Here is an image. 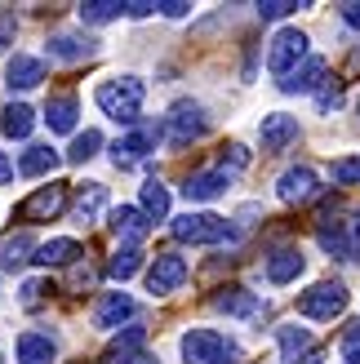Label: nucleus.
Masks as SVG:
<instances>
[{
	"label": "nucleus",
	"mask_w": 360,
	"mask_h": 364,
	"mask_svg": "<svg viewBox=\"0 0 360 364\" xmlns=\"http://www.w3.org/2000/svg\"><path fill=\"white\" fill-rule=\"evenodd\" d=\"M18 169H23L27 178H45V173L58 169V151H53V147H41V142H36V147H27V151H23Z\"/></svg>",
	"instance_id": "25"
},
{
	"label": "nucleus",
	"mask_w": 360,
	"mask_h": 364,
	"mask_svg": "<svg viewBox=\"0 0 360 364\" xmlns=\"http://www.w3.org/2000/svg\"><path fill=\"white\" fill-rule=\"evenodd\" d=\"M58 347H53L49 333H23L18 338V364H53Z\"/></svg>",
	"instance_id": "19"
},
{
	"label": "nucleus",
	"mask_w": 360,
	"mask_h": 364,
	"mask_svg": "<svg viewBox=\"0 0 360 364\" xmlns=\"http://www.w3.org/2000/svg\"><path fill=\"white\" fill-rule=\"evenodd\" d=\"M5 45H14V14L0 9V49H5Z\"/></svg>",
	"instance_id": "39"
},
{
	"label": "nucleus",
	"mask_w": 360,
	"mask_h": 364,
	"mask_svg": "<svg viewBox=\"0 0 360 364\" xmlns=\"http://www.w3.org/2000/svg\"><path fill=\"white\" fill-rule=\"evenodd\" d=\"M351 231V258H360V213H356V223H347Z\"/></svg>",
	"instance_id": "44"
},
{
	"label": "nucleus",
	"mask_w": 360,
	"mask_h": 364,
	"mask_svg": "<svg viewBox=\"0 0 360 364\" xmlns=\"http://www.w3.org/2000/svg\"><path fill=\"white\" fill-rule=\"evenodd\" d=\"M116 364H160V360L147 351H134V355H116Z\"/></svg>",
	"instance_id": "42"
},
{
	"label": "nucleus",
	"mask_w": 360,
	"mask_h": 364,
	"mask_svg": "<svg viewBox=\"0 0 360 364\" xmlns=\"http://www.w3.org/2000/svg\"><path fill=\"white\" fill-rule=\"evenodd\" d=\"M120 14H125L120 0H89V5H80V23H112Z\"/></svg>",
	"instance_id": "30"
},
{
	"label": "nucleus",
	"mask_w": 360,
	"mask_h": 364,
	"mask_svg": "<svg viewBox=\"0 0 360 364\" xmlns=\"http://www.w3.org/2000/svg\"><path fill=\"white\" fill-rule=\"evenodd\" d=\"M142 98H147V85L138 76H116V80H102L94 89V102L102 107V116H112L116 124H138Z\"/></svg>",
	"instance_id": "1"
},
{
	"label": "nucleus",
	"mask_w": 360,
	"mask_h": 364,
	"mask_svg": "<svg viewBox=\"0 0 360 364\" xmlns=\"http://www.w3.org/2000/svg\"><path fill=\"white\" fill-rule=\"evenodd\" d=\"M31 124H36V116H31V107H27V102H9L5 112H0V129H5L9 138H27V134H31Z\"/></svg>",
	"instance_id": "26"
},
{
	"label": "nucleus",
	"mask_w": 360,
	"mask_h": 364,
	"mask_svg": "<svg viewBox=\"0 0 360 364\" xmlns=\"http://www.w3.org/2000/svg\"><path fill=\"white\" fill-rule=\"evenodd\" d=\"M316 240L325 253H334V258H351V231L347 223H334V218H320V231H316Z\"/></svg>",
	"instance_id": "21"
},
{
	"label": "nucleus",
	"mask_w": 360,
	"mask_h": 364,
	"mask_svg": "<svg viewBox=\"0 0 360 364\" xmlns=\"http://www.w3.org/2000/svg\"><path fill=\"white\" fill-rule=\"evenodd\" d=\"M98 147H102V134L98 129H85V134H76V142H71L67 160H71V165H85L89 156H98Z\"/></svg>",
	"instance_id": "32"
},
{
	"label": "nucleus",
	"mask_w": 360,
	"mask_h": 364,
	"mask_svg": "<svg viewBox=\"0 0 360 364\" xmlns=\"http://www.w3.org/2000/svg\"><path fill=\"white\" fill-rule=\"evenodd\" d=\"M49 53L76 63V58H89V53H94V41H89V36H76V31H58V36H49Z\"/></svg>",
	"instance_id": "24"
},
{
	"label": "nucleus",
	"mask_w": 360,
	"mask_h": 364,
	"mask_svg": "<svg viewBox=\"0 0 360 364\" xmlns=\"http://www.w3.org/2000/svg\"><path fill=\"white\" fill-rule=\"evenodd\" d=\"M102 205H107V187H102V182H85L80 196H76V218L89 223V218L102 213Z\"/></svg>",
	"instance_id": "28"
},
{
	"label": "nucleus",
	"mask_w": 360,
	"mask_h": 364,
	"mask_svg": "<svg viewBox=\"0 0 360 364\" xmlns=\"http://www.w3.org/2000/svg\"><path fill=\"white\" fill-rule=\"evenodd\" d=\"M71 258H80V245L67 240V235H63V240H49V245L36 249V262H41V267H63V262H71Z\"/></svg>",
	"instance_id": "27"
},
{
	"label": "nucleus",
	"mask_w": 360,
	"mask_h": 364,
	"mask_svg": "<svg viewBox=\"0 0 360 364\" xmlns=\"http://www.w3.org/2000/svg\"><path fill=\"white\" fill-rule=\"evenodd\" d=\"M45 80V63L31 58V53H14L9 67H5V85L9 89H36Z\"/></svg>",
	"instance_id": "17"
},
{
	"label": "nucleus",
	"mask_w": 360,
	"mask_h": 364,
	"mask_svg": "<svg viewBox=\"0 0 360 364\" xmlns=\"http://www.w3.org/2000/svg\"><path fill=\"white\" fill-rule=\"evenodd\" d=\"M205 107L201 102H191V98H183V102H174V112H169V120H165V134H169V142L174 147H187V142H196L205 134Z\"/></svg>",
	"instance_id": "6"
},
{
	"label": "nucleus",
	"mask_w": 360,
	"mask_h": 364,
	"mask_svg": "<svg viewBox=\"0 0 360 364\" xmlns=\"http://www.w3.org/2000/svg\"><path fill=\"white\" fill-rule=\"evenodd\" d=\"M343 311H347V289L338 280L312 284L307 294H298V316H307V320H334Z\"/></svg>",
	"instance_id": "4"
},
{
	"label": "nucleus",
	"mask_w": 360,
	"mask_h": 364,
	"mask_svg": "<svg viewBox=\"0 0 360 364\" xmlns=\"http://www.w3.org/2000/svg\"><path fill=\"white\" fill-rule=\"evenodd\" d=\"M138 200H142L138 209L147 213V218H165V213H169V191L160 187L156 178H152V182H142V196H138Z\"/></svg>",
	"instance_id": "29"
},
{
	"label": "nucleus",
	"mask_w": 360,
	"mask_h": 364,
	"mask_svg": "<svg viewBox=\"0 0 360 364\" xmlns=\"http://www.w3.org/2000/svg\"><path fill=\"white\" fill-rule=\"evenodd\" d=\"M187 280V258L178 253H156V262L147 267V294L152 298H169L174 289H183Z\"/></svg>",
	"instance_id": "7"
},
{
	"label": "nucleus",
	"mask_w": 360,
	"mask_h": 364,
	"mask_svg": "<svg viewBox=\"0 0 360 364\" xmlns=\"http://www.w3.org/2000/svg\"><path fill=\"white\" fill-rule=\"evenodd\" d=\"M227 160H231L236 169H245V165H249V151L240 147V142H231V147H227Z\"/></svg>",
	"instance_id": "40"
},
{
	"label": "nucleus",
	"mask_w": 360,
	"mask_h": 364,
	"mask_svg": "<svg viewBox=\"0 0 360 364\" xmlns=\"http://www.w3.org/2000/svg\"><path fill=\"white\" fill-rule=\"evenodd\" d=\"M320 80H325V58H307L302 67H294L290 76L280 80V89L285 94H316Z\"/></svg>",
	"instance_id": "18"
},
{
	"label": "nucleus",
	"mask_w": 360,
	"mask_h": 364,
	"mask_svg": "<svg viewBox=\"0 0 360 364\" xmlns=\"http://www.w3.org/2000/svg\"><path fill=\"white\" fill-rule=\"evenodd\" d=\"M280 200L285 205H312V200L320 196V178L312 165H298V169H285L280 173Z\"/></svg>",
	"instance_id": "9"
},
{
	"label": "nucleus",
	"mask_w": 360,
	"mask_h": 364,
	"mask_svg": "<svg viewBox=\"0 0 360 364\" xmlns=\"http://www.w3.org/2000/svg\"><path fill=\"white\" fill-rule=\"evenodd\" d=\"M276 342H280L285 364H316V360H320L312 329H298V324H280V329H276Z\"/></svg>",
	"instance_id": "10"
},
{
	"label": "nucleus",
	"mask_w": 360,
	"mask_h": 364,
	"mask_svg": "<svg viewBox=\"0 0 360 364\" xmlns=\"http://www.w3.org/2000/svg\"><path fill=\"white\" fill-rule=\"evenodd\" d=\"M178 351H183L187 364H236L240 360L236 342L218 329H187L183 342H178Z\"/></svg>",
	"instance_id": "2"
},
{
	"label": "nucleus",
	"mask_w": 360,
	"mask_h": 364,
	"mask_svg": "<svg viewBox=\"0 0 360 364\" xmlns=\"http://www.w3.org/2000/svg\"><path fill=\"white\" fill-rule=\"evenodd\" d=\"M63 205H67V187L63 182H49V187H36L27 196V205L18 209V218H27V223H49L53 213H63Z\"/></svg>",
	"instance_id": "11"
},
{
	"label": "nucleus",
	"mask_w": 360,
	"mask_h": 364,
	"mask_svg": "<svg viewBox=\"0 0 360 364\" xmlns=\"http://www.w3.org/2000/svg\"><path fill=\"white\" fill-rule=\"evenodd\" d=\"M156 9L165 14V18H183V14H187L191 5H183V0H169V5H156Z\"/></svg>",
	"instance_id": "43"
},
{
	"label": "nucleus",
	"mask_w": 360,
	"mask_h": 364,
	"mask_svg": "<svg viewBox=\"0 0 360 364\" xmlns=\"http://www.w3.org/2000/svg\"><path fill=\"white\" fill-rule=\"evenodd\" d=\"M147 231H152V218L142 213L138 205H120L112 209V235L125 245H138V240H147Z\"/></svg>",
	"instance_id": "14"
},
{
	"label": "nucleus",
	"mask_w": 360,
	"mask_h": 364,
	"mask_svg": "<svg viewBox=\"0 0 360 364\" xmlns=\"http://www.w3.org/2000/svg\"><path fill=\"white\" fill-rule=\"evenodd\" d=\"M227 187H231L227 169H201V173H191V178L183 182V196L191 200V205H205V200H218Z\"/></svg>",
	"instance_id": "15"
},
{
	"label": "nucleus",
	"mask_w": 360,
	"mask_h": 364,
	"mask_svg": "<svg viewBox=\"0 0 360 364\" xmlns=\"http://www.w3.org/2000/svg\"><path fill=\"white\" fill-rule=\"evenodd\" d=\"M258 138H263V151H285L290 142H298V120L294 116H285V112H272V116H263L258 124Z\"/></svg>",
	"instance_id": "13"
},
{
	"label": "nucleus",
	"mask_w": 360,
	"mask_h": 364,
	"mask_svg": "<svg viewBox=\"0 0 360 364\" xmlns=\"http://www.w3.org/2000/svg\"><path fill=\"white\" fill-rule=\"evenodd\" d=\"M156 142H160V129L156 124H138L134 134H125L116 147H112V160H116V169H134L147 151H156Z\"/></svg>",
	"instance_id": "8"
},
{
	"label": "nucleus",
	"mask_w": 360,
	"mask_h": 364,
	"mask_svg": "<svg viewBox=\"0 0 360 364\" xmlns=\"http://www.w3.org/2000/svg\"><path fill=\"white\" fill-rule=\"evenodd\" d=\"M338 14H343V23H347V27H360V0H351V5H343Z\"/></svg>",
	"instance_id": "41"
},
{
	"label": "nucleus",
	"mask_w": 360,
	"mask_h": 364,
	"mask_svg": "<svg viewBox=\"0 0 360 364\" xmlns=\"http://www.w3.org/2000/svg\"><path fill=\"white\" fill-rule=\"evenodd\" d=\"M138 267H142V253L138 249H116V258L107 262V276H112V280H129Z\"/></svg>",
	"instance_id": "31"
},
{
	"label": "nucleus",
	"mask_w": 360,
	"mask_h": 364,
	"mask_svg": "<svg viewBox=\"0 0 360 364\" xmlns=\"http://www.w3.org/2000/svg\"><path fill=\"white\" fill-rule=\"evenodd\" d=\"M45 124H49V134H71V129H76V98H71V94L49 98V107H45Z\"/></svg>",
	"instance_id": "22"
},
{
	"label": "nucleus",
	"mask_w": 360,
	"mask_h": 364,
	"mask_svg": "<svg viewBox=\"0 0 360 364\" xmlns=\"http://www.w3.org/2000/svg\"><path fill=\"white\" fill-rule=\"evenodd\" d=\"M142 338H147V329H142V324H129V329H125L116 342H112V351L116 355H125V351H134V347H142Z\"/></svg>",
	"instance_id": "34"
},
{
	"label": "nucleus",
	"mask_w": 360,
	"mask_h": 364,
	"mask_svg": "<svg viewBox=\"0 0 360 364\" xmlns=\"http://www.w3.org/2000/svg\"><path fill=\"white\" fill-rule=\"evenodd\" d=\"M45 294H53L49 280H27V284H23V306H41Z\"/></svg>",
	"instance_id": "35"
},
{
	"label": "nucleus",
	"mask_w": 360,
	"mask_h": 364,
	"mask_svg": "<svg viewBox=\"0 0 360 364\" xmlns=\"http://www.w3.org/2000/svg\"><path fill=\"white\" fill-rule=\"evenodd\" d=\"M343 364H360V324L343 333Z\"/></svg>",
	"instance_id": "37"
},
{
	"label": "nucleus",
	"mask_w": 360,
	"mask_h": 364,
	"mask_svg": "<svg viewBox=\"0 0 360 364\" xmlns=\"http://www.w3.org/2000/svg\"><path fill=\"white\" fill-rule=\"evenodd\" d=\"M9 178H14V160L0 151V182H9Z\"/></svg>",
	"instance_id": "45"
},
{
	"label": "nucleus",
	"mask_w": 360,
	"mask_h": 364,
	"mask_svg": "<svg viewBox=\"0 0 360 364\" xmlns=\"http://www.w3.org/2000/svg\"><path fill=\"white\" fill-rule=\"evenodd\" d=\"M231 235V223L218 213H183L174 218V240L183 245H223Z\"/></svg>",
	"instance_id": "3"
},
{
	"label": "nucleus",
	"mask_w": 360,
	"mask_h": 364,
	"mask_svg": "<svg viewBox=\"0 0 360 364\" xmlns=\"http://www.w3.org/2000/svg\"><path fill=\"white\" fill-rule=\"evenodd\" d=\"M334 182H338V187L360 182V160H338V165H334Z\"/></svg>",
	"instance_id": "36"
},
{
	"label": "nucleus",
	"mask_w": 360,
	"mask_h": 364,
	"mask_svg": "<svg viewBox=\"0 0 360 364\" xmlns=\"http://www.w3.org/2000/svg\"><path fill=\"white\" fill-rule=\"evenodd\" d=\"M307 58V36H302L298 27H280L272 36V49H267V67H272V76H290V71Z\"/></svg>",
	"instance_id": "5"
},
{
	"label": "nucleus",
	"mask_w": 360,
	"mask_h": 364,
	"mask_svg": "<svg viewBox=\"0 0 360 364\" xmlns=\"http://www.w3.org/2000/svg\"><path fill=\"white\" fill-rule=\"evenodd\" d=\"M31 253H36L31 235H27V231H14V235H5V240H0V267H5V271H18L23 262H31Z\"/></svg>",
	"instance_id": "23"
},
{
	"label": "nucleus",
	"mask_w": 360,
	"mask_h": 364,
	"mask_svg": "<svg viewBox=\"0 0 360 364\" xmlns=\"http://www.w3.org/2000/svg\"><path fill=\"white\" fill-rule=\"evenodd\" d=\"M294 9H307V5H298V0H263L258 18H263V23H276V18H290Z\"/></svg>",
	"instance_id": "33"
},
{
	"label": "nucleus",
	"mask_w": 360,
	"mask_h": 364,
	"mask_svg": "<svg viewBox=\"0 0 360 364\" xmlns=\"http://www.w3.org/2000/svg\"><path fill=\"white\" fill-rule=\"evenodd\" d=\"M129 316H134V298L129 294H107L94 306V324H98V329H116V324L129 320Z\"/></svg>",
	"instance_id": "20"
},
{
	"label": "nucleus",
	"mask_w": 360,
	"mask_h": 364,
	"mask_svg": "<svg viewBox=\"0 0 360 364\" xmlns=\"http://www.w3.org/2000/svg\"><path fill=\"white\" fill-rule=\"evenodd\" d=\"M338 107H343V89H325V94H320V116H329V112H338Z\"/></svg>",
	"instance_id": "38"
},
{
	"label": "nucleus",
	"mask_w": 360,
	"mask_h": 364,
	"mask_svg": "<svg viewBox=\"0 0 360 364\" xmlns=\"http://www.w3.org/2000/svg\"><path fill=\"white\" fill-rule=\"evenodd\" d=\"M213 306L236 320H258L267 311V302L258 294H249V289H218V298H213Z\"/></svg>",
	"instance_id": "16"
},
{
	"label": "nucleus",
	"mask_w": 360,
	"mask_h": 364,
	"mask_svg": "<svg viewBox=\"0 0 360 364\" xmlns=\"http://www.w3.org/2000/svg\"><path fill=\"white\" fill-rule=\"evenodd\" d=\"M302 271H307V258H302L298 245H280L267 253V280L272 284H294Z\"/></svg>",
	"instance_id": "12"
}]
</instances>
